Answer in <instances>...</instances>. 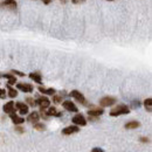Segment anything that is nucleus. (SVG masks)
Masks as SVG:
<instances>
[{
	"label": "nucleus",
	"instance_id": "f257e3e1",
	"mask_svg": "<svg viewBox=\"0 0 152 152\" xmlns=\"http://www.w3.org/2000/svg\"><path fill=\"white\" fill-rule=\"evenodd\" d=\"M130 114V108L125 104H119L117 105L116 108H114L111 111H110V116L113 117H118L121 115H129Z\"/></svg>",
	"mask_w": 152,
	"mask_h": 152
},
{
	"label": "nucleus",
	"instance_id": "f03ea898",
	"mask_svg": "<svg viewBox=\"0 0 152 152\" xmlns=\"http://www.w3.org/2000/svg\"><path fill=\"white\" fill-rule=\"evenodd\" d=\"M116 103V98L113 96H105V97H102L99 99V105L102 108H107V107H111Z\"/></svg>",
	"mask_w": 152,
	"mask_h": 152
},
{
	"label": "nucleus",
	"instance_id": "7ed1b4c3",
	"mask_svg": "<svg viewBox=\"0 0 152 152\" xmlns=\"http://www.w3.org/2000/svg\"><path fill=\"white\" fill-rule=\"evenodd\" d=\"M72 121H73L74 125H77V126H86L87 125V119L82 114H76Z\"/></svg>",
	"mask_w": 152,
	"mask_h": 152
},
{
	"label": "nucleus",
	"instance_id": "20e7f679",
	"mask_svg": "<svg viewBox=\"0 0 152 152\" xmlns=\"http://www.w3.org/2000/svg\"><path fill=\"white\" fill-rule=\"evenodd\" d=\"M35 103L40 107L41 110H46V109L50 105V101H49L46 96H41V97H39L38 99L35 101Z\"/></svg>",
	"mask_w": 152,
	"mask_h": 152
},
{
	"label": "nucleus",
	"instance_id": "39448f33",
	"mask_svg": "<svg viewBox=\"0 0 152 152\" xmlns=\"http://www.w3.org/2000/svg\"><path fill=\"white\" fill-rule=\"evenodd\" d=\"M69 95L72 96L73 98H75L77 102H80L81 104H83V105H86L87 104V99H86V97H84V95L82 94V93H80L78 90H73Z\"/></svg>",
	"mask_w": 152,
	"mask_h": 152
},
{
	"label": "nucleus",
	"instance_id": "423d86ee",
	"mask_svg": "<svg viewBox=\"0 0 152 152\" xmlns=\"http://www.w3.org/2000/svg\"><path fill=\"white\" fill-rule=\"evenodd\" d=\"M18 6V2L15 0H4L0 4L1 8H6V10H15Z\"/></svg>",
	"mask_w": 152,
	"mask_h": 152
},
{
	"label": "nucleus",
	"instance_id": "0eeeda50",
	"mask_svg": "<svg viewBox=\"0 0 152 152\" xmlns=\"http://www.w3.org/2000/svg\"><path fill=\"white\" fill-rule=\"evenodd\" d=\"M17 89H19L20 91L22 93H32L34 90V87L29 83H25V82H21L17 84Z\"/></svg>",
	"mask_w": 152,
	"mask_h": 152
},
{
	"label": "nucleus",
	"instance_id": "6e6552de",
	"mask_svg": "<svg viewBox=\"0 0 152 152\" xmlns=\"http://www.w3.org/2000/svg\"><path fill=\"white\" fill-rule=\"evenodd\" d=\"M62 107L67 111H70V113H77L78 111V108L75 105V103L72 102V101H64V102H62Z\"/></svg>",
	"mask_w": 152,
	"mask_h": 152
},
{
	"label": "nucleus",
	"instance_id": "1a4fd4ad",
	"mask_svg": "<svg viewBox=\"0 0 152 152\" xmlns=\"http://www.w3.org/2000/svg\"><path fill=\"white\" fill-rule=\"evenodd\" d=\"M15 108L18 109L20 115H27L28 111H29V107L23 102H17L15 103Z\"/></svg>",
	"mask_w": 152,
	"mask_h": 152
},
{
	"label": "nucleus",
	"instance_id": "9d476101",
	"mask_svg": "<svg viewBox=\"0 0 152 152\" xmlns=\"http://www.w3.org/2000/svg\"><path fill=\"white\" fill-rule=\"evenodd\" d=\"M80 131V128L77 125H70V126H67L62 130V133L64 136H70V134H74V133H77Z\"/></svg>",
	"mask_w": 152,
	"mask_h": 152
},
{
	"label": "nucleus",
	"instance_id": "9b49d317",
	"mask_svg": "<svg viewBox=\"0 0 152 152\" xmlns=\"http://www.w3.org/2000/svg\"><path fill=\"white\" fill-rule=\"evenodd\" d=\"M4 113L5 114H13V113H15V104H14V102L13 101H10V102H7L5 105H4Z\"/></svg>",
	"mask_w": 152,
	"mask_h": 152
},
{
	"label": "nucleus",
	"instance_id": "f8f14e48",
	"mask_svg": "<svg viewBox=\"0 0 152 152\" xmlns=\"http://www.w3.org/2000/svg\"><path fill=\"white\" fill-rule=\"evenodd\" d=\"M45 113L48 117H60L62 115L55 107H50V105L47 108V111H45Z\"/></svg>",
	"mask_w": 152,
	"mask_h": 152
},
{
	"label": "nucleus",
	"instance_id": "ddd939ff",
	"mask_svg": "<svg viewBox=\"0 0 152 152\" xmlns=\"http://www.w3.org/2000/svg\"><path fill=\"white\" fill-rule=\"evenodd\" d=\"M10 118H11V121H12V122H13L15 125H20V124H22V123L25 122V118H22V117L18 116L15 113L10 114Z\"/></svg>",
	"mask_w": 152,
	"mask_h": 152
},
{
	"label": "nucleus",
	"instance_id": "4468645a",
	"mask_svg": "<svg viewBox=\"0 0 152 152\" xmlns=\"http://www.w3.org/2000/svg\"><path fill=\"white\" fill-rule=\"evenodd\" d=\"M104 114V110L101 108H97V109H90V110H88V115H89V117H96V118H98L99 116H102V115Z\"/></svg>",
	"mask_w": 152,
	"mask_h": 152
},
{
	"label": "nucleus",
	"instance_id": "2eb2a0df",
	"mask_svg": "<svg viewBox=\"0 0 152 152\" xmlns=\"http://www.w3.org/2000/svg\"><path fill=\"white\" fill-rule=\"evenodd\" d=\"M27 121H28L29 123H32V124L38 123L39 121H40V114H39V113H37V111L31 113V114L28 115V117H27Z\"/></svg>",
	"mask_w": 152,
	"mask_h": 152
},
{
	"label": "nucleus",
	"instance_id": "dca6fc26",
	"mask_svg": "<svg viewBox=\"0 0 152 152\" xmlns=\"http://www.w3.org/2000/svg\"><path fill=\"white\" fill-rule=\"evenodd\" d=\"M39 91L43 95H54L56 93V90L54 88H45V87H39Z\"/></svg>",
	"mask_w": 152,
	"mask_h": 152
},
{
	"label": "nucleus",
	"instance_id": "f3484780",
	"mask_svg": "<svg viewBox=\"0 0 152 152\" xmlns=\"http://www.w3.org/2000/svg\"><path fill=\"white\" fill-rule=\"evenodd\" d=\"M140 126V123L138 121H130L125 124V129L126 130H133V129H137Z\"/></svg>",
	"mask_w": 152,
	"mask_h": 152
},
{
	"label": "nucleus",
	"instance_id": "a211bd4d",
	"mask_svg": "<svg viewBox=\"0 0 152 152\" xmlns=\"http://www.w3.org/2000/svg\"><path fill=\"white\" fill-rule=\"evenodd\" d=\"M29 78L31 80H33L35 83H38V84H42V76L40 73H31L29 74Z\"/></svg>",
	"mask_w": 152,
	"mask_h": 152
},
{
	"label": "nucleus",
	"instance_id": "6ab92c4d",
	"mask_svg": "<svg viewBox=\"0 0 152 152\" xmlns=\"http://www.w3.org/2000/svg\"><path fill=\"white\" fill-rule=\"evenodd\" d=\"M1 76H4L8 81V84L10 86H13V84L17 83V76L13 75V74H5V75H1Z\"/></svg>",
	"mask_w": 152,
	"mask_h": 152
},
{
	"label": "nucleus",
	"instance_id": "aec40b11",
	"mask_svg": "<svg viewBox=\"0 0 152 152\" xmlns=\"http://www.w3.org/2000/svg\"><path fill=\"white\" fill-rule=\"evenodd\" d=\"M7 90H8V94H7V95L10 96L11 98H14V97H17V96H18V91H17V89H14L12 86L7 84Z\"/></svg>",
	"mask_w": 152,
	"mask_h": 152
},
{
	"label": "nucleus",
	"instance_id": "412c9836",
	"mask_svg": "<svg viewBox=\"0 0 152 152\" xmlns=\"http://www.w3.org/2000/svg\"><path fill=\"white\" fill-rule=\"evenodd\" d=\"M144 107H145V109H146L149 113H151L152 111V98H146V99L144 101Z\"/></svg>",
	"mask_w": 152,
	"mask_h": 152
},
{
	"label": "nucleus",
	"instance_id": "4be33fe9",
	"mask_svg": "<svg viewBox=\"0 0 152 152\" xmlns=\"http://www.w3.org/2000/svg\"><path fill=\"white\" fill-rule=\"evenodd\" d=\"M34 129L38 131H45L46 130V125L43 123H34Z\"/></svg>",
	"mask_w": 152,
	"mask_h": 152
},
{
	"label": "nucleus",
	"instance_id": "5701e85b",
	"mask_svg": "<svg viewBox=\"0 0 152 152\" xmlns=\"http://www.w3.org/2000/svg\"><path fill=\"white\" fill-rule=\"evenodd\" d=\"M26 102H27V105L28 107H34L37 103H35V99L33 97H27L26 98Z\"/></svg>",
	"mask_w": 152,
	"mask_h": 152
},
{
	"label": "nucleus",
	"instance_id": "b1692460",
	"mask_svg": "<svg viewBox=\"0 0 152 152\" xmlns=\"http://www.w3.org/2000/svg\"><path fill=\"white\" fill-rule=\"evenodd\" d=\"M11 73H12L13 75H15V76H20V77H23V76H25V74H23L22 72H19V70H15V69H13V70H11Z\"/></svg>",
	"mask_w": 152,
	"mask_h": 152
},
{
	"label": "nucleus",
	"instance_id": "393cba45",
	"mask_svg": "<svg viewBox=\"0 0 152 152\" xmlns=\"http://www.w3.org/2000/svg\"><path fill=\"white\" fill-rule=\"evenodd\" d=\"M53 102H55V103H62V98H61V96H57V95H53Z\"/></svg>",
	"mask_w": 152,
	"mask_h": 152
},
{
	"label": "nucleus",
	"instance_id": "a878e982",
	"mask_svg": "<svg viewBox=\"0 0 152 152\" xmlns=\"http://www.w3.org/2000/svg\"><path fill=\"white\" fill-rule=\"evenodd\" d=\"M0 98L1 99L6 98V90L5 89H1V88H0Z\"/></svg>",
	"mask_w": 152,
	"mask_h": 152
},
{
	"label": "nucleus",
	"instance_id": "bb28decb",
	"mask_svg": "<svg viewBox=\"0 0 152 152\" xmlns=\"http://www.w3.org/2000/svg\"><path fill=\"white\" fill-rule=\"evenodd\" d=\"M15 131H17L18 133H23L25 132V129L21 128V126H19V125H15Z\"/></svg>",
	"mask_w": 152,
	"mask_h": 152
},
{
	"label": "nucleus",
	"instance_id": "cd10ccee",
	"mask_svg": "<svg viewBox=\"0 0 152 152\" xmlns=\"http://www.w3.org/2000/svg\"><path fill=\"white\" fill-rule=\"evenodd\" d=\"M140 142H142V143H149L150 139H149L148 137H142V138H140Z\"/></svg>",
	"mask_w": 152,
	"mask_h": 152
},
{
	"label": "nucleus",
	"instance_id": "c85d7f7f",
	"mask_svg": "<svg viewBox=\"0 0 152 152\" xmlns=\"http://www.w3.org/2000/svg\"><path fill=\"white\" fill-rule=\"evenodd\" d=\"M91 152H104L103 151V149H101V148H94Z\"/></svg>",
	"mask_w": 152,
	"mask_h": 152
},
{
	"label": "nucleus",
	"instance_id": "c756f323",
	"mask_svg": "<svg viewBox=\"0 0 152 152\" xmlns=\"http://www.w3.org/2000/svg\"><path fill=\"white\" fill-rule=\"evenodd\" d=\"M74 4H82V2H84L86 0H72Z\"/></svg>",
	"mask_w": 152,
	"mask_h": 152
},
{
	"label": "nucleus",
	"instance_id": "7c9ffc66",
	"mask_svg": "<svg viewBox=\"0 0 152 152\" xmlns=\"http://www.w3.org/2000/svg\"><path fill=\"white\" fill-rule=\"evenodd\" d=\"M132 104H133V107H134V108H138V107H139V105H140V103H139V102H138V101H137V102H136V101H134V102H133Z\"/></svg>",
	"mask_w": 152,
	"mask_h": 152
},
{
	"label": "nucleus",
	"instance_id": "2f4dec72",
	"mask_svg": "<svg viewBox=\"0 0 152 152\" xmlns=\"http://www.w3.org/2000/svg\"><path fill=\"white\" fill-rule=\"evenodd\" d=\"M42 1H43V2L46 4V5H48V4H49V2L52 1V0H42Z\"/></svg>",
	"mask_w": 152,
	"mask_h": 152
},
{
	"label": "nucleus",
	"instance_id": "473e14b6",
	"mask_svg": "<svg viewBox=\"0 0 152 152\" xmlns=\"http://www.w3.org/2000/svg\"><path fill=\"white\" fill-rule=\"evenodd\" d=\"M107 1H114V0H107Z\"/></svg>",
	"mask_w": 152,
	"mask_h": 152
},
{
	"label": "nucleus",
	"instance_id": "72a5a7b5",
	"mask_svg": "<svg viewBox=\"0 0 152 152\" xmlns=\"http://www.w3.org/2000/svg\"><path fill=\"white\" fill-rule=\"evenodd\" d=\"M62 1H66V0H62Z\"/></svg>",
	"mask_w": 152,
	"mask_h": 152
}]
</instances>
